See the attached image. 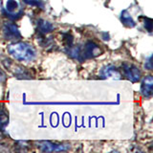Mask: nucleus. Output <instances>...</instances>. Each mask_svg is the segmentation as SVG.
Returning <instances> with one entry per match:
<instances>
[{
    "label": "nucleus",
    "mask_w": 153,
    "mask_h": 153,
    "mask_svg": "<svg viewBox=\"0 0 153 153\" xmlns=\"http://www.w3.org/2000/svg\"><path fill=\"white\" fill-rule=\"evenodd\" d=\"M145 67H146V69H148V70H151V69H152V65H151V56H149V59H148V60L146 62Z\"/></svg>",
    "instance_id": "14"
},
{
    "label": "nucleus",
    "mask_w": 153,
    "mask_h": 153,
    "mask_svg": "<svg viewBox=\"0 0 153 153\" xmlns=\"http://www.w3.org/2000/svg\"><path fill=\"white\" fill-rule=\"evenodd\" d=\"M4 79V75H3V73L1 71H0V81H1L2 79Z\"/></svg>",
    "instance_id": "15"
},
{
    "label": "nucleus",
    "mask_w": 153,
    "mask_h": 153,
    "mask_svg": "<svg viewBox=\"0 0 153 153\" xmlns=\"http://www.w3.org/2000/svg\"><path fill=\"white\" fill-rule=\"evenodd\" d=\"M24 2L31 5V6H36L40 9H44V2L42 0H24Z\"/></svg>",
    "instance_id": "12"
},
{
    "label": "nucleus",
    "mask_w": 153,
    "mask_h": 153,
    "mask_svg": "<svg viewBox=\"0 0 153 153\" xmlns=\"http://www.w3.org/2000/svg\"><path fill=\"white\" fill-rule=\"evenodd\" d=\"M152 91H153V78L152 76H147L142 82L141 92L143 97L150 98L152 96Z\"/></svg>",
    "instance_id": "7"
},
{
    "label": "nucleus",
    "mask_w": 153,
    "mask_h": 153,
    "mask_svg": "<svg viewBox=\"0 0 153 153\" xmlns=\"http://www.w3.org/2000/svg\"><path fill=\"white\" fill-rule=\"evenodd\" d=\"M121 21L124 26H126L128 28H133V27L136 26L135 21L133 20V18L130 16V13H129L126 10L123 11L121 13Z\"/></svg>",
    "instance_id": "9"
},
{
    "label": "nucleus",
    "mask_w": 153,
    "mask_h": 153,
    "mask_svg": "<svg viewBox=\"0 0 153 153\" xmlns=\"http://www.w3.org/2000/svg\"><path fill=\"white\" fill-rule=\"evenodd\" d=\"M54 25L51 24L50 22H48L46 20H41L38 21V30L39 32H41L42 33H51L52 31H54Z\"/></svg>",
    "instance_id": "10"
},
{
    "label": "nucleus",
    "mask_w": 153,
    "mask_h": 153,
    "mask_svg": "<svg viewBox=\"0 0 153 153\" xmlns=\"http://www.w3.org/2000/svg\"><path fill=\"white\" fill-rule=\"evenodd\" d=\"M100 53H102V51H100L98 44H96L95 42L92 41H88L85 44L83 51L80 52V59L81 60L92 59V57L98 56L99 55H100Z\"/></svg>",
    "instance_id": "3"
},
{
    "label": "nucleus",
    "mask_w": 153,
    "mask_h": 153,
    "mask_svg": "<svg viewBox=\"0 0 153 153\" xmlns=\"http://www.w3.org/2000/svg\"><path fill=\"white\" fill-rule=\"evenodd\" d=\"M4 10L7 16L11 17L12 19L19 18L23 13L22 10L20 9V6H19V3L16 0H7Z\"/></svg>",
    "instance_id": "2"
},
{
    "label": "nucleus",
    "mask_w": 153,
    "mask_h": 153,
    "mask_svg": "<svg viewBox=\"0 0 153 153\" xmlns=\"http://www.w3.org/2000/svg\"><path fill=\"white\" fill-rule=\"evenodd\" d=\"M8 123V117L3 111L0 110V132L4 130L5 126Z\"/></svg>",
    "instance_id": "11"
},
{
    "label": "nucleus",
    "mask_w": 153,
    "mask_h": 153,
    "mask_svg": "<svg viewBox=\"0 0 153 153\" xmlns=\"http://www.w3.org/2000/svg\"><path fill=\"white\" fill-rule=\"evenodd\" d=\"M123 70L126 78L129 79L132 82H137L141 79V71L139 70L138 67L133 64L123 63Z\"/></svg>",
    "instance_id": "5"
},
{
    "label": "nucleus",
    "mask_w": 153,
    "mask_h": 153,
    "mask_svg": "<svg viewBox=\"0 0 153 153\" xmlns=\"http://www.w3.org/2000/svg\"><path fill=\"white\" fill-rule=\"evenodd\" d=\"M4 37L9 40H18L21 38V33L17 26L12 22H5L3 27Z\"/></svg>",
    "instance_id": "4"
},
{
    "label": "nucleus",
    "mask_w": 153,
    "mask_h": 153,
    "mask_svg": "<svg viewBox=\"0 0 153 153\" xmlns=\"http://www.w3.org/2000/svg\"><path fill=\"white\" fill-rule=\"evenodd\" d=\"M8 52L14 59L20 61H32L36 57V51L26 42H17L8 46Z\"/></svg>",
    "instance_id": "1"
},
{
    "label": "nucleus",
    "mask_w": 153,
    "mask_h": 153,
    "mask_svg": "<svg viewBox=\"0 0 153 153\" xmlns=\"http://www.w3.org/2000/svg\"><path fill=\"white\" fill-rule=\"evenodd\" d=\"M142 19H143V25L145 28L147 30V32L151 33L152 32V25H153V20L149 17H146V16H142Z\"/></svg>",
    "instance_id": "13"
},
{
    "label": "nucleus",
    "mask_w": 153,
    "mask_h": 153,
    "mask_svg": "<svg viewBox=\"0 0 153 153\" xmlns=\"http://www.w3.org/2000/svg\"><path fill=\"white\" fill-rule=\"evenodd\" d=\"M100 76L102 79H121V74L118 69L113 65H108L100 71Z\"/></svg>",
    "instance_id": "6"
},
{
    "label": "nucleus",
    "mask_w": 153,
    "mask_h": 153,
    "mask_svg": "<svg viewBox=\"0 0 153 153\" xmlns=\"http://www.w3.org/2000/svg\"><path fill=\"white\" fill-rule=\"evenodd\" d=\"M39 147L42 151L52 152V151H63L67 150L69 148L68 146H62V145H56L51 142H42L39 143Z\"/></svg>",
    "instance_id": "8"
}]
</instances>
